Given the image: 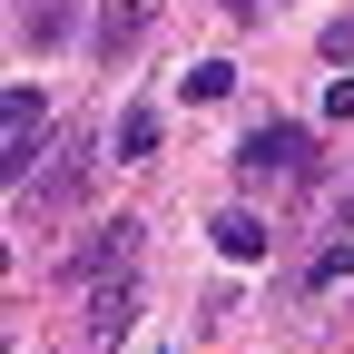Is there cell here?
<instances>
[{"instance_id":"cell-8","label":"cell","mask_w":354,"mask_h":354,"mask_svg":"<svg viewBox=\"0 0 354 354\" xmlns=\"http://www.w3.org/2000/svg\"><path fill=\"white\" fill-rule=\"evenodd\" d=\"M20 39H30V50H50V39H69V10H59V0H30V10H20Z\"/></svg>"},{"instance_id":"cell-1","label":"cell","mask_w":354,"mask_h":354,"mask_svg":"<svg viewBox=\"0 0 354 354\" xmlns=\"http://www.w3.org/2000/svg\"><path fill=\"white\" fill-rule=\"evenodd\" d=\"M39 138H50V109H39L30 79H10V99H0V158H10V187H30V177H39V158H50Z\"/></svg>"},{"instance_id":"cell-12","label":"cell","mask_w":354,"mask_h":354,"mask_svg":"<svg viewBox=\"0 0 354 354\" xmlns=\"http://www.w3.org/2000/svg\"><path fill=\"white\" fill-rule=\"evenodd\" d=\"M325 59H335V69H354V10H344V20H325Z\"/></svg>"},{"instance_id":"cell-9","label":"cell","mask_w":354,"mask_h":354,"mask_svg":"<svg viewBox=\"0 0 354 354\" xmlns=\"http://www.w3.org/2000/svg\"><path fill=\"white\" fill-rule=\"evenodd\" d=\"M335 276H354V236H325L315 266H305V286H335Z\"/></svg>"},{"instance_id":"cell-5","label":"cell","mask_w":354,"mask_h":354,"mask_svg":"<svg viewBox=\"0 0 354 354\" xmlns=\"http://www.w3.org/2000/svg\"><path fill=\"white\" fill-rule=\"evenodd\" d=\"M128 325H138V286H88V305H79V335H88V344H118Z\"/></svg>"},{"instance_id":"cell-14","label":"cell","mask_w":354,"mask_h":354,"mask_svg":"<svg viewBox=\"0 0 354 354\" xmlns=\"http://www.w3.org/2000/svg\"><path fill=\"white\" fill-rule=\"evenodd\" d=\"M227 10H236V20H256V10H266V0H227Z\"/></svg>"},{"instance_id":"cell-6","label":"cell","mask_w":354,"mask_h":354,"mask_svg":"<svg viewBox=\"0 0 354 354\" xmlns=\"http://www.w3.org/2000/svg\"><path fill=\"white\" fill-rule=\"evenodd\" d=\"M148 20H158V0H99V50H128Z\"/></svg>"},{"instance_id":"cell-4","label":"cell","mask_w":354,"mask_h":354,"mask_svg":"<svg viewBox=\"0 0 354 354\" xmlns=\"http://www.w3.org/2000/svg\"><path fill=\"white\" fill-rule=\"evenodd\" d=\"M236 167H246V177H276V187H295V177H315V138L276 118V128H256V138L236 148Z\"/></svg>"},{"instance_id":"cell-13","label":"cell","mask_w":354,"mask_h":354,"mask_svg":"<svg viewBox=\"0 0 354 354\" xmlns=\"http://www.w3.org/2000/svg\"><path fill=\"white\" fill-rule=\"evenodd\" d=\"M325 118H354V69H335V79H325Z\"/></svg>"},{"instance_id":"cell-3","label":"cell","mask_w":354,"mask_h":354,"mask_svg":"<svg viewBox=\"0 0 354 354\" xmlns=\"http://www.w3.org/2000/svg\"><path fill=\"white\" fill-rule=\"evenodd\" d=\"M128 266H138V216H109V227H88V246H69V286H128Z\"/></svg>"},{"instance_id":"cell-7","label":"cell","mask_w":354,"mask_h":354,"mask_svg":"<svg viewBox=\"0 0 354 354\" xmlns=\"http://www.w3.org/2000/svg\"><path fill=\"white\" fill-rule=\"evenodd\" d=\"M216 246H227L236 266H256V256H266V216H246V207H227V216H216Z\"/></svg>"},{"instance_id":"cell-2","label":"cell","mask_w":354,"mask_h":354,"mask_svg":"<svg viewBox=\"0 0 354 354\" xmlns=\"http://www.w3.org/2000/svg\"><path fill=\"white\" fill-rule=\"evenodd\" d=\"M88 128H69V138H50V158H39V177L20 187V216H59L69 197H79V177H88Z\"/></svg>"},{"instance_id":"cell-10","label":"cell","mask_w":354,"mask_h":354,"mask_svg":"<svg viewBox=\"0 0 354 354\" xmlns=\"http://www.w3.org/2000/svg\"><path fill=\"white\" fill-rule=\"evenodd\" d=\"M148 148H158V109H128L118 118V158H148Z\"/></svg>"},{"instance_id":"cell-11","label":"cell","mask_w":354,"mask_h":354,"mask_svg":"<svg viewBox=\"0 0 354 354\" xmlns=\"http://www.w3.org/2000/svg\"><path fill=\"white\" fill-rule=\"evenodd\" d=\"M227 88H236L227 59H197V69H187V99H227Z\"/></svg>"}]
</instances>
